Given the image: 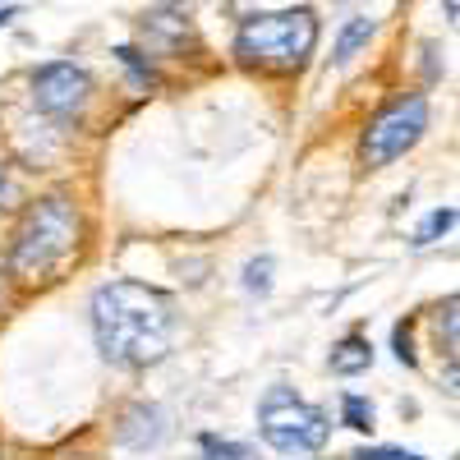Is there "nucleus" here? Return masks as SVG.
<instances>
[{"label": "nucleus", "mask_w": 460, "mask_h": 460, "mask_svg": "<svg viewBox=\"0 0 460 460\" xmlns=\"http://www.w3.org/2000/svg\"><path fill=\"white\" fill-rule=\"evenodd\" d=\"M429 129V97L424 93H410V97H396L387 111H377L368 129H364V166H392L396 157L424 138Z\"/></svg>", "instance_id": "obj_5"}, {"label": "nucleus", "mask_w": 460, "mask_h": 460, "mask_svg": "<svg viewBox=\"0 0 460 460\" xmlns=\"http://www.w3.org/2000/svg\"><path fill=\"white\" fill-rule=\"evenodd\" d=\"M447 14H451V19H456V0H447Z\"/></svg>", "instance_id": "obj_18"}, {"label": "nucleus", "mask_w": 460, "mask_h": 460, "mask_svg": "<svg viewBox=\"0 0 460 460\" xmlns=\"http://www.w3.org/2000/svg\"><path fill=\"white\" fill-rule=\"evenodd\" d=\"M396 359H401L405 368H414V341H410V323H401V327H396Z\"/></svg>", "instance_id": "obj_15"}, {"label": "nucleus", "mask_w": 460, "mask_h": 460, "mask_svg": "<svg viewBox=\"0 0 460 460\" xmlns=\"http://www.w3.org/2000/svg\"><path fill=\"white\" fill-rule=\"evenodd\" d=\"M203 460H253V447H244V442H217V438H203Z\"/></svg>", "instance_id": "obj_13"}, {"label": "nucleus", "mask_w": 460, "mask_h": 460, "mask_svg": "<svg viewBox=\"0 0 460 460\" xmlns=\"http://www.w3.org/2000/svg\"><path fill=\"white\" fill-rule=\"evenodd\" d=\"M332 373L336 377H355V373H368L373 368V345L364 341V336H345L336 350H332Z\"/></svg>", "instance_id": "obj_8"}, {"label": "nucleus", "mask_w": 460, "mask_h": 460, "mask_svg": "<svg viewBox=\"0 0 460 460\" xmlns=\"http://www.w3.org/2000/svg\"><path fill=\"white\" fill-rule=\"evenodd\" d=\"M244 290L249 295H267V290H272V258L244 262Z\"/></svg>", "instance_id": "obj_12"}, {"label": "nucleus", "mask_w": 460, "mask_h": 460, "mask_svg": "<svg viewBox=\"0 0 460 460\" xmlns=\"http://www.w3.org/2000/svg\"><path fill=\"white\" fill-rule=\"evenodd\" d=\"M451 226H456V208H438V212H429V221L414 230V244H433L438 235H447Z\"/></svg>", "instance_id": "obj_11"}, {"label": "nucleus", "mask_w": 460, "mask_h": 460, "mask_svg": "<svg viewBox=\"0 0 460 460\" xmlns=\"http://www.w3.org/2000/svg\"><path fill=\"white\" fill-rule=\"evenodd\" d=\"M14 14H19L14 5H0V23H5V19H14Z\"/></svg>", "instance_id": "obj_17"}, {"label": "nucleus", "mask_w": 460, "mask_h": 460, "mask_svg": "<svg viewBox=\"0 0 460 460\" xmlns=\"http://www.w3.org/2000/svg\"><path fill=\"white\" fill-rule=\"evenodd\" d=\"M318 47V14L314 10H277L253 14L235 32V56L258 69H299Z\"/></svg>", "instance_id": "obj_2"}, {"label": "nucleus", "mask_w": 460, "mask_h": 460, "mask_svg": "<svg viewBox=\"0 0 460 460\" xmlns=\"http://www.w3.org/2000/svg\"><path fill=\"white\" fill-rule=\"evenodd\" d=\"M93 332L115 368H147L175 341V299L143 281H106L93 290Z\"/></svg>", "instance_id": "obj_1"}, {"label": "nucleus", "mask_w": 460, "mask_h": 460, "mask_svg": "<svg viewBox=\"0 0 460 460\" xmlns=\"http://www.w3.org/2000/svg\"><path fill=\"white\" fill-rule=\"evenodd\" d=\"M258 433H262L267 447L281 451V456H309V451L327 447L332 419H327V410L309 405L290 387H267V396L258 405Z\"/></svg>", "instance_id": "obj_4"}, {"label": "nucleus", "mask_w": 460, "mask_h": 460, "mask_svg": "<svg viewBox=\"0 0 460 460\" xmlns=\"http://www.w3.org/2000/svg\"><path fill=\"white\" fill-rule=\"evenodd\" d=\"M93 97V79L84 65H69V60H51L32 74V102L37 111L56 115V120H74Z\"/></svg>", "instance_id": "obj_6"}, {"label": "nucleus", "mask_w": 460, "mask_h": 460, "mask_svg": "<svg viewBox=\"0 0 460 460\" xmlns=\"http://www.w3.org/2000/svg\"><path fill=\"white\" fill-rule=\"evenodd\" d=\"M373 401H364V396H355V392H345L341 396V424L345 429H355V433H373Z\"/></svg>", "instance_id": "obj_10"}, {"label": "nucleus", "mask_w": 460, "mask_h": 460, "mask_svg": "<svg viewBox=\"0 0 460 460\" xmlns=\"http://www.w3.org/2000/svg\"><path fill=\"white\" fill-rule=\"evenodd\" d=\"M368 37H373V19H368V14H355L350 23H345V28L336 32L332 60H336V65H350V60L359 56V47H368Z\"/></svg>", "instance_id": "obj_9"}, {"label": "nucleus", "mask_w": 460, "mask_h": 460, "mask_svg": "<svg viewBox=\"0 0 460 460\" xmlns=\"http://www.w3.org/2000/svg\"><path fill=\"white\" fill-rule=\"evenodd\" d=\"M350 460H429L419 451H401V447H359Z\"/></svg>", "instance_id": "obj_14"}, {"label": "nucleus", "mask_w": 460, "mask_h": 460, "mask_svg": "<svg viewBox=\"0 0 460 460\" xmlns=\"http://www.w3.org/2000/svg\"><path fill=\"white\" fill-rule=\"evenodd\" d=\"M166 438V414L157 405H134L125 419H120V442L129 451H147Z\"/></svg>", "instance_id": "obj_7"}, {"label": "nucleus", "mask_w": 460, "mask_h": 460, "mask_svg": "<svg viewBox=\"0 0 460 460\" xmlns=\"http://www.w3.org/2000/svg\"><path fill=\"white\" fill-rule=\"evenodd\" d=\"M74 244H79V212H74L69 199L51 194V199L32 203L23 212L10 267H14L19 277H47Z\"/></svg>", "instance_id": "obj_3"}, {"label": "nucleus", "mask_w": 460, "mask_h": 460, "mask_svg": "<svg viewBox=\"0 0 460 460\" xmlns=\"http://www.w3.org/2000/svg\"><path fill=\"white\" fill-rule=\"evenodd\" d=\"M5 199H10V180H5V166H0V208H5Z\"/></svg>", "instance_id": "obj_16"}]
</instances>
